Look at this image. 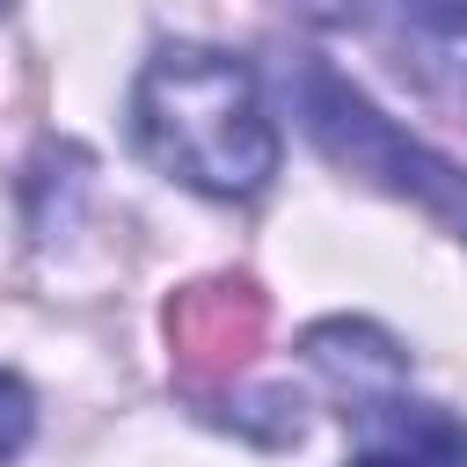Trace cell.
I'll list each match as a JSON object with an SVG mask.
<instances>
[{"mask_svg":"<svg viewBox=\"0 0 467 467\" xmlns=\"http://www.w3.org/2000/svg\"><path fill=\"white\" fill-rule=\"evenodd\" d=\"M401 7H409V22L431 29V36H467V0H401Z\"/></svg>","mask_w":467,"mask_h":467,"instance_id":"8992f818","label":"cell"},{"mask_svg":"<svg viewBox=\"0 0 467 467\" xmlns=\"http://www.w3.org/2000/svg\"><path fill=\"white\" fill-rule=\"evenodd\" d=\"M285 95H292L299 131H306L343 175H358V182H372V190L431 212L445 234L467 241V175H460L445 153H431L423 139H409L365 88H350L328 58H306V51H299V58H285Z\"/></svg>","mask_w":467,"mask_h":467,"instance_id":"7a4b0ae2","label":"cell"},{"mask_svg":"<svg viewBox=\"0 0 467 467\" xmlns=\"http://www.w3.org/2000/svg\"><path fill=\"white\" fill-rule=\"evenodd\" d=\"M29 431H36V401H29V387L15 372H0V467L29 445Z\"/></svg>","mask_w":467,"mask_h":467,"instance_id":"5b68a950","label":"cell"},{"mask_svg":"<svg viewBox=\"0 0 467 467\" xmlns=\"http://www.w3.org/2000/svg\"><path fill=\"white\" fill-rule=\"evenodd\" d=\"M299 22H314V29H343V22H358V7L365 0H285Z\"/></svg>","mask_w":467,"mask_h":467,"instance_id":"52a82bcc","label":"cell"},{"mask_svg":"<svg viewBox=\"0 0 467 467\" xmlns=\"http://www.w3.org/2000/svg\"><path fill=\"white\" fill-rule=\"evenodd\" d=\"M350 416L365 431V452L350 467H467V423L438 401H416L401 379L350 394Z\"/></svg>","mask_w":467,"mask_h":467,"instance_id":"3957f363","label":"cell"},{"mask_svg":"<svg viewBox=\"0 0 467 467\" xmlns=\"http://www.w3.org/2000/svg\"><path fill=\"white\" fill-rule=\"evenodd\" d=\"M168 328H175L182 358L241 365L263 328V299H255V285H190L182 306H168Z\"/></svg>","mask_w":467,"mask_h":467,"instance_id":"277c9868","label":"cell"},{"mask_svg":"<svg viewBox=\"0 0 467 467\" xmlns=\"http://www.w3.org/2000/svg\"><path fill=\"white\" fill-rule=\"evenodd\" d=\"M139 153L204 197H255L277 175V124L255 73L219 44H161L131 80Z\"/></svg>","mask_w":467,"mask_h":467,"instance_id":"6da1fadb","label":"cell"},{"mask_svg":"<svg viewBox=\"0 0 467 467\" xmlns=\"http://www.w3.org/2000/svg\"><path fill=\"white\" fill-rule=\"evenodd\" d=\"M0 15H7V0H0Z\"/></svg>","mask_w":467,"mask_h":467,"instance_id":"ba28073f","label":"cell"}]
</instances>
